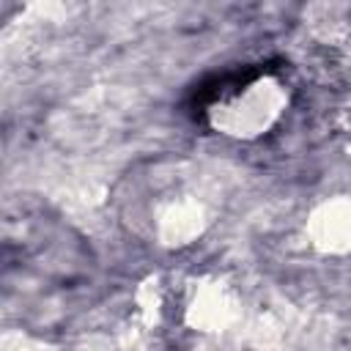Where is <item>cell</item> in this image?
Masks as SVG:
<instances>
[{
	"instance_id": "cell-1",
	"label": "cell",
	"mask_w": 351,
	"mask_h": 351,
	"mask_svg": "<svg viewBox=\"0 0 351 351\" xmlns=\"http://www.w3.org/2000/svg\"><path fill=\"white\" fill-rule=\"evenodd\" d=\"M277 107H280V96L271 85H263V82H255L250 85L239 99L230 101V107L225 110V126L239 132L247 129V132H258V129H266V123L277 115Z\"/></svg>"
}]
</instances>
